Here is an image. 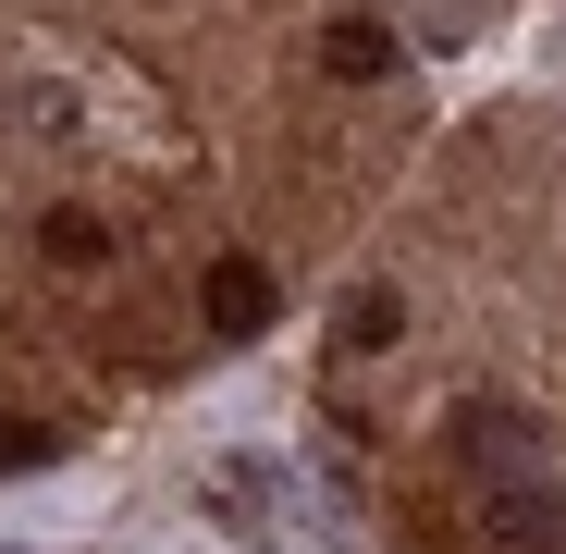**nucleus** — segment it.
Returning <instances> with one entry per match:
<instances>
[{"label":"nucleus","mask_w":566,"mask_h":554,"mask_svg":"<svg viewBox=\"0 0 566 554\" xmlns=\"http://www.w3.org/2000/svg\"><path fill=\"white\" fill-rule=\"evenodd\" d=\"M395 333H407V309H395V284H357V296L333 309V345H345V357H382Z\"/></svg>","instance_id":"obj_4"},{"label":"nucleus","mask_w":566,"mask_h":554,"mask_svg":"<svg viewBox=\"0 0 566 554\" xmlns=\"http://www.w3.org/2000/svg\"><path fill=\"white\" fill-rule=\"evenodd\" d=\"M481 542H505V554H566V493H554L542 469L481 481Z\"/></svg>","instance_id":"obj_1"},{"label":"nucleus","mask_w":566,"mask_h":554,"mask_svg":"<svg viewBox=\"0 0 566 554\" xmlns=\"http://www.w3.org/2000/svg\"><path fill=\"white\" fill-rule=\"evenodd\" d=\"M38 247H50L62 271H99V259H112V222H99V210H50V222H38Z\"/></svg>","instance_id":"obj_6"},{"label":"nucleus","mask_w":566,"mask_h":554,"mask_svg":"<svg viewBox=\"0 0 566 554\" xmlns=\"http://www.w3.org/2000/svg\"><path fill=\"white\" fill-rule=\"evenodd\" d=\"M271 309H283V284H271V259H247V247H234V259H210V271H198V321H210L222 345L271 333Z\"/></svg>","instance_id":"obj_2"},{"label":"nucleus","mask_w":566,"mask_h":554,"mask_svg":"<svg viewBox=\"0 0 566 554\" xmlns=\"http://www.w3.org/2000/svg\"><path fill=\"white\" fill-rule=\"evenodd\" d=\"M455 456H468L481 481H505V469H542V431H530L517 407H481V395H468V407H455Z\"/></svg>","instance_id":"obj_3"},{"label":"nucleus","mask_w":566,"mask_h":554,"mask_svg":"<svg viewBox=\"0 0 566 554\" xmlns=\"http://www.w3.org/2000/svg\"><path fill=\"white\" fill-rule=\"evenodd\" d=\"M321 62H333L345 86H369V74H382V62H395V25H369V13H345V25L321 38Z\"/></svg>","instance_id":"obj_5"},{"label":"nucleus","mask_w":566,"mask_h":554,"mask_svg":"<svg viewBox=\"0 0 566 554\" xmlns=\"http://www.w3.org/2000/svg\"><path fill=\"white\" fill-rule=\"evenodd\" d=\"M50 456H62L50 419H0V469H50Z\"/></svg>","instance_id":"obj_7"}]
</instances>
